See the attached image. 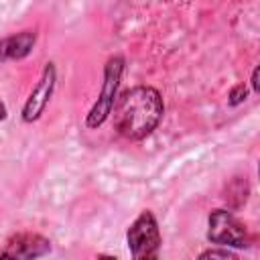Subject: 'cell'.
<instances>
[{
	"instance_id": "3957f363",
	"label": "cell",
	"mask_w": 260,
	"mask_h": 260,
	"mask_svg": "<svg viewBox=\"0 0 260 260\" xmlns=\"http://www.w3.org/2000/svg\"><path fill=\"white\" fill-rule=\"evenodd\" d=\"M122 73H124V57L114 55L106 61L104 65V81H102V91L95 100V104L91 106L87 118H85V126L87 128H98L102 126L108 116L114 110L116 98H118V87L122 81Z\"/></svg>"
},
{
	"instance_id": "6da1fadb",
	"label": "cell",
	"mask_w": 260,
	"mask_h": 260,
	"mask_svg": "<svg viewBox=\"0 0 260 260\" xmlns=\"http://www.w3.org/2000/svg\"><path fill=\"white\" fill-rule=\"evenodd\" d=\"M162 112L160 93L150 85H136L116 98L114 128L128 140H142L158 126Z\"/></svg>"
},
{
	"instance_id": "277c9868",
	"label": "cell",
	"mask_w": 260,
	"mask_h": 260,
	"mask_svg": "<svg viewBox=\"0 0 260 260\" xmlns=\"http://www.w3.org/2000/svg\"><path fill=\"white\" fill-rule=\"evenodd\" d=\"M207 240L230 248H246L248 232L230 209H213L207 217Z\"/></svg>"
},
{
	"instance_id": "ba28073f",
	"label": "cell",
	"mask_w": 260,
	"mask_h": 260,
	"mask_svg": "<svg viewBox=\"0 0 260 260\" xmlns=\"http://www.w3.org/2000/svg\"><path fill=\"white\" fill-rule=\"evenodd\" d=\"M248 181L242 177H236L228 187H225V201L232 209H238L244 205V201L248 199Z\"/></svg>"
},
{
	"instance_id": "7a4b0ae2",
	"label": "cell",
	"mask_w": 260,
	"mask_h": 260,
	"mask_svg": "<svg viewBox=\"0 0 260 260\" xmlns=\"http://www.w3.org/2000/svg\"><path fill=\"white\" fill-rule=\"evenodd\" d=\"M126 242L132 260H158L160 230L152 211H142L128 228Z\"/></svg>"
},
{
	"instance_id": "52a82bcc",
	"label": "cell",
	"mask_w": 260,
	"mask_h": 260,
	"mask_svg": "<svg viewBox=\"0 0 260 260\" xmlns=\"http://www.w3.org/2000/svg\"><path fill=\"white\" fill-rule=\"evenodd\" d=\"M37 43V30H22L10 37L0 39V59L2 61H18L24 59Z\"/></svg>"
},
{
	"instance_id": "8992f818",
	"label": "cell",
	"mask_w": 260,
	"mask_h": 260,
	"mask_svg": "<svg viewBox=\"0 0 260 260\" xmlns=\"http://www.w3.org/2000/svg\"><path fill=\"white\" fill-rule=\"evenodd\" d=\"M55 81H57V71H55V65L53 63H47L39 81L35 83L30 95L26 98L24 106H22V122H35L41 118V114L45 112L51 95H53V89H55Z\"/></svg>"
},
{
	"instance_id": "7c38bea8",
	"label": "cell",
	"mask_w": 260,
	"mask_h": 260,
	"mask_svg": "<svg viewBox=\"0 0 260 260\" xmlns=\"http://www.w3.org/2000/svg\"><path fill=\"white\" fill-rule=\"evenodd\" d=\"M98 260H118V258L116 256H110V254H100Z\"/></svg>"
},
{
	"instance_id": "4fadbf2b",
	"label": "cell",
	"mask_w": 260,
	"mask_h": 260,
	"mask_svg": "<svg viewBox=\"0 0 260 260\" xmlns=\"http://www.w3.org/2000/svg\"><path fill=\"white\" fill-rule=\"evenodd\" d=\"M6 116H8V114H6V106H4L2 102H0V120H4Z\"/></svg>"
},
{
	"instance_id": "9c48e42d",
	"label": "cell",
	"mask_w": 260,
	"mask_h": 260,
	"mask_svg": "<svg viewBox=\"0 0 260 260\" xmlns=\"http://www.w3.org/2000/svg\"><path fill=\"white\" fill-rule=\"evenodd\" d=\"M197 260H238V256H234L228 250H205L199 254Z\"/></svg>"
},
{
	"instance_id": "5b68a950",
	"label": "cell",
	"mask_w": 260,
	"mask_h": 260,
	"mask_svg": "<svg viewBox=\"0 0 260 260\" xmlns=\"http://www.w3.org/2000/svg\"><path fill=\"white\" fill-rule=\"evenodd\" d=\"M51 252V242L32 232H20L4 244L0 252V260H37Z\"/></svg>"
},
{
	"instance_id": "30bf717a",
	"label": "cell",
	"mask_w": 260,
	"mask_h": 260,
	"mask_svg": "<svg viewBox=\"0 0 260 260\" xmlns=\"http://www.w3.org/2000/svg\"><path fill=\"white\" fill-rule=\"evenodd\" d=\"M246 95H248L246 85H244V83H238L236 87L230 89V93H228V102H230V106H238V104H242V102L246 100Z\"/></svg>"
},
{
	"instance_id": "8fae6325",
	"label": "cell",
	"mask_w": 260,
	"mask_h": 260,
	"mask_svg": "<svg viewBox=\"0 0 260 260\" xmlns=\"http://www.w3.org/2000/svg\"><path fill=\"white\" fill-rule=\"evenodd\" d=\"M252 89H254V91L260 89V85H258V67L252 71Z\"/></svg>"
}]
</instances>
